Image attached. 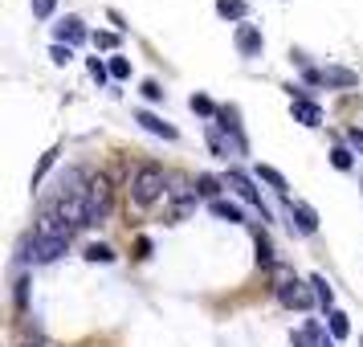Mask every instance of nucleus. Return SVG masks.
I'll return each instance as SVG.
<instances>
[{"label":"nucleus","instance_id":"obj_1","mask_svg":"<svg viewBox=\"0 0 363 347\" xmlns=\"http://www.w3.org/2000/svg\"><path fill=\"white\" fill-rule=\"evenodd\" d=\"M167 192V176H164V167H155V164H143V167H135V176H131V200L135 204H155V200Z\"/></svg>","mask_w":363,"mask_h":347},{"label":"nucleus","instance_id":"obj_2","mask_svg":"<svg viewBox=\"0 0 363 347\" xmlns=\"http://www.w3.org/2000/svg\"><path fill=\"white\" fill-rule=\"evenodd\" d=\"M111 197H115V188H111L106 176H94V180L86 184V225H102V221H106Z\"/></svg>","mask_w":363,"mask_h":347},{"label":"nucleus","instance_id":"obj_3","mask_svg":"<svg viewBox=\"0 0 363 347\" xmlns=\"http://www.w3.org/2000/svg\"><path fill=\"white\" fill-rule=\"evenodd\" d=\"M66 246H69V241H62V237H37V233H33V241L25 246V258L37 262V265H45V262H57V258L66 253Z\"/></svg>","mask_w":363,"mask_h":347},{"label":"nucleus","instance_id":"obj_4","mask_svg":"<svg viewBox=\"0 0 363 347\" xmlns=\"http://www.w3.org/2000/svg\"><path fill=\"white\" fill-rule=\"evenodd\" d=\"M225 184H229V188H233V192H237L241 200H245V204H253V209L262 213V221H269V213H265V204H262V192L253 188V180H249V176L241 172V167H229V176H225Z\"/></svg>","mask_w":363,"mask_h":347},{"label":"nucleus","instance_id":"obj_5","mask_svg":"<svg viewBox=\"0 0 363 347\" xmlns=\"http://www.w3.org/2000/svg\"><path fill=\"white\" fill-rule=\"evenodd\" d=\"M306 82H314V86H339V90H351V86L359 82L351 70H343V66H323V70H306Z\"/></svg>","mask_w":363,"mask_h":347},{"label":"nucleus","instance_id":"obj_6","mask_svg":"<svg viewBox=\"0 0 363 347\" xmlns=\"http://www.w3.org/2000/svg\"><path fill=\"white\" fill-rule=\"evenodd\" d=\"M216 127H220V131H229V139H233V151H245V135H241V111H237V106H220V111H216Z\"/></svg>","mask_w":363,"mask_h":347},{"label":"nucleus","instance_id":"obj_7","mask_svg":"<svg viewBox=\"0 0 363 347\" xmlns=\"http://www.w3.org/2000/svg\"><path fill=\"white\" fill-rule=\"evenodd\" d=\"M278 302L290 307V311H306V307H311V290L294 278V282H286V286H278Z\"/></svg>","mask_w":363,"mask_h":347},{"label":"nucleus","instance_id":"obj_8","mask_svg":"<svg viewBox=\"0 0 363 347\" xmlns=\"http://www.w3.org/2000/svg\"><path fill=\"white\" fill-rule=\"evenodd\" d=\"M237 50H241V57H257L265 50L262 29L257 25H237Z\"/></svg>","mask_w":363,"mask_h":347},{"label":"nucleus","instance_id":"obj_9","mask_svg":"<svg viewBox=\"0 0 363 347\" xmlns=\"http://www.w3.org/2000/svg\"><path fill=\"white\" fill-rule=\"evenodd\" d=\"M290 216H294L298 233H318V213H314V204H306V200H290Z\"/></svg>","mask_w":363,"mask_h":347},{"label":"nucleus","instance_id":"obj_10","mask_svg":"<svg viewBox=\"0 0 363 347\" xmlns=\"http://www.w3.org/2000/svg\"><path fill=\"white\" fill-rule=\"evenodd\" d=\"M53 37H57V45H69V50H74V45H82L86 41V25L78 17H66L57 29H53Z\"/></svg>","mask_w":363,"mask_h":347},{"label":"nucleus","instance_id":"obj_11","mask_svg":"<svg viewBox=\"0 0 363 347\" xmlns=\"http://www.w3.org/2000/svg\"><path fill=\"white\" fill-rule=\"evenodd\" d=\"M135 123H139L143 131L160 135V139H176V127H172V123H164L160 115H151V111H135Z\"/></svg>","mask_w":363,"mask_h":347},{"label":"nucleus","instance_id":"obj_12","mask_svg":"<svg viewBox=\"0 0 363 347\" xmlns=\"http://www.w3.org/2000/svg\"><path fill=\"white\" fill-rule=\"evenodd\" d=\"M290 111H294V123H302V127H318V123H323V111H318V102H311V99H294Z\"/></svg>","mask_w":363,"mask_h":347},{"label":"nucleus","instance_id":"obj_13","mask_svg":"<svg viewBox=\"0 0 363 347\" xmlns=\"http://www.w3.org/2000/svg\"><path fill=\"white\" fill-rule=\"evenodd\" d=\"M290 339H294V347H327V335H323V327H318V323H306V327H298Z\"/></svg>","mask_w":363,"mask_h":347},{"label":"nucleus","instance_id":"obj_14","mask_svg":"<svg viewBox=\"0 0 363 347\" xmlns=\"http://www.w3.org/2000/svg\"><path fill=\"white\" fill-rule=\"evenodd\" d=\"M208 213H213L216 221H229V225H241V221H245L241 209H237L233 200H213V204H208Z\"/></svg>","mask_w":363,"mask_h":347},{"label":"nucleus","instance_id":"obj_15","mask_svg":"<svg viewBox=\"0 0 363 347\" xmlns=\"http://www.w3.org/2000/svg\"><path fill=\"white\" fill-rule=\"evenodd\" d=\"M253 249H257V253H253V262L262 265V270H274V246H269V237H265V233H257V237H253Z\"/></svg>","mask_w":363,"mask_h":347},{"label":"nucleus","instance_id":"obj_16","mask_svg":"<svg viewBox=\"0 0 363 347\" xmlns=\"http://www.w3.org/2000/svg\"><path fill=\"white\" fill-rule=\"evenodd\" d=\"M311 286H314V298H318V307L330 314V311H335V290H330V282L323 278V274H314Z\"/></svg>","mask_w":363,"mask_h":347},{"label":"nucleus","instance_id":"obj_17","mask_svg":"<svg viewBox=\"0 0 363 347\" xmlns=\"http://www.w3.org/2000/svg\"><path fill=\"white\" fill-rule=\"evenodd\" d=\"M216 17L241 21V25H245V0H216Z\"/></svg>","mask_w":363,"mask_h":347},{"label":"nucleus","instance_id":"obj_18","mask_svg":"<svg viewBox=\"0 0 363 347\" xmlns=\"http://www.w3.org/2000/svg\"><path fill=\"white\" fill-rule=\"evenodd\" d=\"M257 180H265L269 188H274V192H281V197H286V188H290V184H286V176H281L278 167H269V164L257 167Z\"/></svg>","mask_w":363,"mask_h":347},{"label":"nucleus","instance_id":"obj_19","mask_svg":"<svg viewBox=\"0 0 363 347\" xmlns=\"http://www.w3.org/2000/svg\"><path fill=\"white\" fill-rule=\"evenodd\" d=\"M327 327H330V339H347V335H351V323H347L343 311H330L327 314Z\"/></svg>","mask_w":363,"mask_h":347},{"label":"nucleus","instance_id":"obj_20","mask_svg":"<svg viewBox=\"0 0 363 347\" xmlns=\"http://www.w3.org/2000/svg\"><path fill=\"white\" fill-rule=\"evenodd\" d=\"M57 155H62V148H50V151H45V155H41V164L33 167V180H29V184H33V188H37V184H41V180H45V172H50V167L57 164Z\"/></svg>","mask_w":363,"mask_h":347},{"label":"nucleus","instance_id":"obj_21","mask_svg":"<svg viewBox=\"0 0 363 347\" xmlns=\"http://www.w3.org/2000/svg\"><path fill=\"white\" fill-rule=\"evenodd\" d=\"M196 197H208V200H220V180L216 176H196Z\"/></svg>","mask_w":363,"mask_h":347},{"label":"nucleus","instance_id":"obj_22","mask_svg":"<svg viewBox=\"0 0 363 347\" xmlns=\"http://www.w3.org/2000/svg\"><path fill=\"white\" fill-rule=\"evenodd\" d=\"M188 106H192L196 115H204V119H216V111H220V106H213V99H208V94H192V99H188Z\"/></svg>","mask_w":363,"mask_h":347},{"label":"nucleus","instance_id":"obj_23","mask_svg":"<svg viewBox=\"0 0 363 347\" xmlns=\"http://www.w3.org/2000/svg\"><path fill=\"white\" fill-rule=\"evenodd\" d=\"M86 262L111 265V262H115V249H111V246H86Z\"/></svg>","mask_w":363,"mask_h":347},{"label":"nucleus","instance_id":"obj_24","mask_svg":"<svg viewBox=\"0 0 363 347\" xmlns=\"http://www.w3.org/2000/svg\"><path fill=\"white\" fill-rule=\"evenodd\" d=\"M90 78L94 82H111V62H102V57H90Z\"/></svg>","mask_w":363,"mask_h":347},{"label":"nucleus","instance_id":"obj_25","mask_svg":"<svg viewBox=\"0 0 363 347\" xmlns=\"http://www.w3.org/2000/svg\"><path fill=\"white\" fill-rule=\"evenodd\" d=\"M111 78H115V82H127V78H131V62H127V57H111Z\"/></svg>","mask_w":363,"mask_h":347},{"label":"nucleus","instance_id":"obj_26","mask_svg":"<svg viewBox=\"0 0 363 347\" xmlns=\"http://www.w3.org/2000/svg\"><path fill=\"white\" fill-rule=\"evenodd\" d=\"M330 164L339 167V172H351V164H355V155H351L347 148H335V151H330Z\"/></svg>","mask_w":363,"mask_h":347},{"label":"nucleus","instance_id":"obj_27","mask_svg":"<svg viewBox=\"0 0 363 347\" xmlns=\"http://www.w3.org/2000/svg\"><path fill=\"white\" fill-rule=\"evenodd\" d=\"M208 148H213L216 155H220V160H229V143L220 139V131H216V123H213V127H208Z\"/></svg>","mask_w":363,"mask_h":347},{"label":"nucleus","instance_id":"obj_28","mask_svg":"<svg viewBox=\"0 0 363 347\" xmlns=\"http://www.w3.org/2000/svg\"><path fill=\"white\" fill-rule=\"evenodd\" d=\"M139 90H143V99H147V102H160V99H164V86L155 82V78H147Z\"/></svg>","mask_w":363,"mask_h":347},{"label":"nucleus","instance_id":"obj_29","mask_svg":"<svg viewBox=\"0 0 363 347\" xmlns=\"http://www.w3.org/2000/svg\"><path fill=\"white\" fill-rule=\"evenodd\" d=\"M50 57H53V66H69V57H74V50H69V45H53V50H50Z\"/></svg>","mask_w":363,"mask_h":347},{"label":"nucleus","instance_id":"obj_30","mask_svg":"<svg viewBox=\"0 0 363 347\" xmlns=\"http://www.w3.org/2000/svg\"><path fill=\"white\" fill-rule=\"evenodd\" d=\"M53 9H57V0H33V17H53Z\"/></svg>","mask_w":363,"mask_h":347},{"label":"nucleus","instance_id":"obj_31","mask_svg":"<svg viewBox=\"0 0 363 347\" xmlns=\"http://www.w3.org/2000/svg\"><path fill=\"white\" fill-rule=\"evenodd\" d=\"M94 45H99V50H115L118 33H94Z\"/></svg>","mask_w":363,"mask_h":347},{"label":"nucleus","instance_id":"obj_32","mask_svg":"<svg viewBox=\"0 0 363 347\" xmlns=\"http://www.w3.org/2000/svg\"><path fill=\"white\" fill-rule=\"evenodd\" d=\"M135 258H151V237H139L135 241Z\"/></svg>","mask_w":363,"mask_h":347},{"label":"nucleus","instance_id":"obj_33","mask_svg":"<svg viewBox=\"0 0 363 347\" xmlns=\"http://www.w3.org/2000/svg\"><path fill=\"white\" fill-rule=\"evenodd\" d=\"M25 302H29V282L21 278L17 282V307H25Z\"/></svg>","mask_w":363,"mask_h":347},{"label":"nucleus","instance_id":"obj_34","mask_svg":"<svg viewBox=\"0 0 363 347\" xmlns=\"http://www.w3.org/2000/svg\"><path fill=\"white\" fill-rule=\"evenodd\" d=\"M351 143H355V148L363 151V131H351Z\"/></svg>","mask_w":363,"mask_h":347},{"label":"nucleus","instance_id":"obj_35","mask_svg":"<svg viewBox=\"0 0 363 347\" xmlns=\"http://www.w3.org/2000/svg\"><path fill=\"white\" fill-rule=\"evenodd\" d=\"M25 347H50V343H25Z\"/></svg>","mask_w":363,"mask_h":347},{"label":"nucleus","instance_id":"obj_36","mask_svg":"<svg viewBox=\"0 0 363 347\" xmlns=\"http://www.w3.org/2000/svg\"><path fill=\"white\" fill-rule=\"evenodd\" d=\"M327 347H335V343H330V339H327Z\"/></svg>","mask_w":363,"mask_h":347},{"label":"nucleus","instance_id":"obj_37","mask_svg":"<svg viewBox=\"0 0 363 347\" xmlns=\"http://www.w3.org/2000/svg\"><path fill=\"white\" fill-rule=\"evenodd\" d=\"M359 347H363V339H359Z\"/></svg>","mask_w":363,"mask_h":347}]
</instances>
